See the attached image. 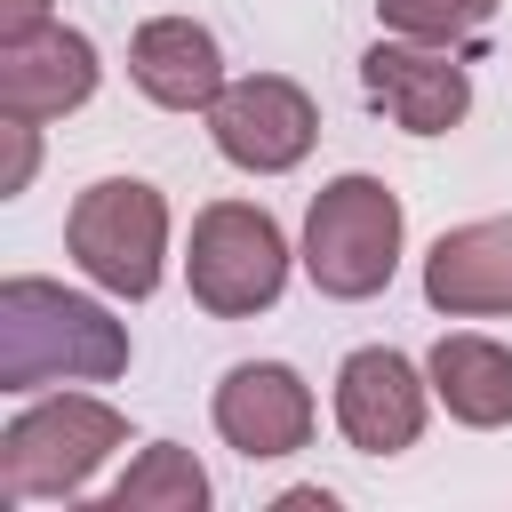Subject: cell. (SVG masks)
<instances>
[{
  "mask_svg": "<svg viewBox=\"0 0 512 512\" xmlns=\"http://www.w3.org/2000/svg\"><path fill=\"white\" fill-rule=\"evenodd\" d=\"M128 368V328L56 280H0V392L40 384H112Z\"/></svg>",
  "mask_w": 512,
  "mask_h": 512,
  "instance_id": "cell-1",
  "label": "cell"
},
{
  "mask_svg": "<svg viewBox=\"0 0 512 512\" xmlns=\"http://www.w3.org/2000/svg\"><path fill=\"white\" fill-rule=\"evenodd\" d=\"M400 232H408V216H400V192L384 176L320 184L312 208H304V272H312V288L336 296V304H360V296L392 288Z\"/></svg>",
  "mask_w": 512,
  "mask_h": 512,
  "instance_id": "cell-2",
  "label": "cell"
},
{
  "mask_svg": "<svg viewBox=\"0 0 512 512\" xmlns=\"http://www.w3.org/2000/svg\"><path fill=\"white\" fill-rule=\"evenodd\" d=\"M120 440H128V416H120L112 400H96V392L32 400V408L0 432V496H8V504L80 496Z\"/></svg>",
  "mask_w": 512,
  "mask_h": 512,
  "instance_id": "cell-3",
  "label": "cell"
},
{
  "mask_svg": "<svg viewBox=\"0 0 512 512\" xmlns=\"http://www.w3.org/2000/svg\"><path fill=\"white\" fill-rule=\"evenodd\" d=\"M192 304L216 320H256L288 288V232L256 200H208L192 216V256H184Z\"/></svg>",
  "mask_w": 512,
  "mask_h": 512,
  "instance_id": "cell-4",
  "label": "cell"
},
{
  "mask_svg": "<svg viewBox=\"0 0 512 512\" xmlns=\"http://www.w3.org/2000/svg\"><path fill=\"white\" fill-rule=\"evenodd\" d=\"M64 248H72V264H80L96 288L144 304V296L160 288V264H168V200H160L144 176H104V184H88V192L72 200Z\"/></svg>",
  "mask_w": 512,
  "mask_h": 512,
  "instance_id": "cell-5",
  "label": "cell"
},
{
  "mask_svg": "<svg viewBox=\"0 0 512 512\" xmlns=\"http://www.w3.org/2000/svg\"><path fill=\"white\" fill-rule=\"evenodd\" d=\"M208 136H216V152L232 168L288 176L320 136V104L288 72H248V80H224V96L208 104Z\"/></svg>",
  "mask_w": 512,
  "mask_h": 512,
  "instance_id": "cell-6",
  "label": "cell"
},
{
  "mask_svg": "<svg viewBox=\"0 0 512 512\" xmlns=\"http://www.w3.org/2000/svg\"><path fill=\"white\" fill-rule=\"evenodd\" d=\"M424 408H432V376H424L408 352H392V344H360V352L336 368V432H344L360 456H400V448H416Z\"/></svg>",
  "mask_w": 512,
  "mask_h": 512,
  "instance_id": "cell-7",
  "label": "cell"
},
{
  "mask_svg": "<svg viewBox=\"0 0 512 512\" xmlns=\"http://www.w3.org/2000/svg\"><path fill=\"white\" fill-rule=\"evenodd\" d=\"M360 88L408 136H448L472 112V72L456 64V48H424V40H400V32L360 56Z\"/></svg>",
  "mask_w": 512,
  "mask_h": 512,
  "instance_id": "cell-8",
  "label": "cell"
},
{
  "mask_svg": "<svg viewBox=\"0 0 512 512\" xmlns=\"http://www.w3.org/2000/svg\"><path fill=\"white\" fill-rule=\"evenodd\" d=\"M96 40L72 32V24H32V32H8L0 40V112L8 120H64L96 96Z\"/></svg>",
  "mask_w": 512,
  "mask_h": 512,
  "instance_id": "cell-9",
  "label": "cell"
},
{
  "mask_svg": "<svg viewBox=\"0 0 512 512\" xmlns=\"http://www.w3.org/2000/svg\"><path fill=\"white\" fill-rule=\"evenodd\" d=\"M216 432L224 448H240L248 464L264 456H296L312 440V384L288 360H240L216 384Z\"/></svg>",
  "mask_w": 512,
  "mask_h": 512,
  "instance_id": "cell-10",
  "label": "cell"
},
{
  "mask_svg": "<svg viewBox=\"0 0 512 512\" xmlns=\"http://www.w3.org/2000/svg\"><path fill=\"white\" fill-rule=\"evenodd\" d=\"M424 304L448 320L512 312V216H472L424 248Z\"/></svg>",
  "mask_w": 512,
  "mask_h": 512,
  "instance_id": "cell-11",
  "label": "cell"
},
{
  "mask_svg": "<svg viewBox=\"0 0 512 512\" xmlns=\"http://www.w3.org/2000/svg\"><path fill=\"white\" fill-rule=\"evenodd\" d=\"M128 80H136L160 112H208V104L224 96V48H216V32L192 24V16H152V24H136V40H128Z\"/></svg>",
  "mask_w": 512,
  "mask_h": 512,
  "instance_id": "cell-12",
  "label": "cell"
},
{
  "mask_svg": "<svg viewBox=\"0 0 512 512\" xmlns=\"http://www.w3.org/2000/svg\"><path fill=\"white\" fill-rule=\"evenodd\" d=\"M424 376H432V400H440L456 424H472V432L512 424V352H504L496 336H472V328L440 336L432 360H424Z\"/></svg>",
  "mask_w": 512,
  "mask_h": 512,
  "instance_id": "cell-13",
  "label": "cell"
},
{
  "mask_svg": "<svg viewBox=\"0 0 512 512\" xmlns=\"http://www.w3.org/2000/svg\"><path fill=\"white\" fill-rule=\"evenodd\" d=\"M200 504H208V472H200V456L176 448V440H152V448L112 480V496H104V512H200Z\"/></svg>",
  "mask_w": 512,
  "mask_h": 512,
  "instance_id": "cell-14",
  "label": "cell"
},
{
  "mask_svg": "<svg viewBox=\"0 0 512 512\" xmlns=\"http://www.w3.org/2000/svg\"><path fill=\"white\" fill-rule=\"evenodd\" d=\"M376 16H384V32H400V40L464 48V40L496 16V0H376Z\"/></svg>",
  "mask_w": 512,
  "mask_h": 512,
  "instance_id": "cell-15",
  "label": "cell"
},
{
  "mask_svg": "<svg viewBox=\"0 0 512 512\" xmlns=\"http://www.w3.org/2000/svg\"><path fill=\"white\" fill-rule=\"evenodd\" d=\"M0 136H8V168H0V200H16L40 168V120H8L0 112Z\"/></svg>",
  "mask_w": 512,
  "mask_h": 512,
  "instance_id": "cell-16",
  "label": "cell"
},
{
  "mask_svg": "<svg viewBox=\"0 0 512 512\" xmlns=\"http://www.w3.org/2000/svg\"><path fill=\"white\" fill-rule=\"evenodd\" d=\"M32 24H48V0H0V40L8 32H32Z\"/></svg>",
  "mask_w": 512,
  "mask_h": 512,
  "instance_id": "cell-17",
  "label": "cell"
},
{
  "mask_svg": "<svg viewBox=\"0 0 512 512\" xmlns=\"http://www.w3.org/2000/svg\"><path fill=\"white\" fill-rule=\"evenodd\" d=\"M280 512H336V496H328V488H288Z\"/></svg>",
  "mask_w": 512,
  "mask_h": 512,
  "instance_id": "cell-18",
  "label": "cell"
}]
</instances>
